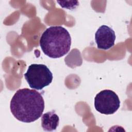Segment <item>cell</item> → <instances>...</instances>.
Masks as SVG:
<instances>
[{
	"label": "cell",
	"instance_id": "obj_5",
	"mask_svg": "<svg viewBox=\"0 0 132 132\" xmlns=\"http://www.w3.org/2000/svg\"><path fill=\"white\" fill-rule=\"evenodd\" d=\"M116 35L114 31L107 25H102L95 34V40L98 48L107 50L114 44Z\"/></svg>",
	"mask_w": 132,
	"mask_h": 132
},
{
	"label": "cell",
	"instance_id": "obj_6",
	"mask_svg": "<svg viewBox=\"0 0 132 132\" xmlns=\"http://www.w3.org/2000/svg\"><path fill=\"white\" fill-rule=\"evenodd\" d=\"M59 122V117L54 111H48L42 115L41 126L44 131H51L56 130Z\"/></svg>",
	"mask_w": 132,
	"mask_h": 132
},
{
	"label": "cell",
	"instance_id": "obj_4",
	"mask_svg": "<svg viewBox=\"0 0 132 132\" xmlns=\"http://www.w3.org/2000/svg\"><path fill=\"white\" fill-rule=\"evenodd\" d=\"M95 109L100 113L111 114L120 107V101L118 95L111 90H104L98 93L94 98Z\"/></svg>",
	"mask_w": 132,
	"mask_h": 132
},
{
	"label": "cell",
	"instance_id": "obj_3",
	"mask_svg": "<svg viewBox=\"0 0 132 132\" xmlns=\"http://www.w3.org/2000/svg\"><path fill=\"white\" fill-rule=\"evenodd\" d=\"M24 76L29 87L38 90L48 86L53 78L51 71L43 64H30Z\"/></svg>",
	"mask_w": 132,
	"mask_h": 132
},
{
	"label": "cell",
	"instance_id": "obj_1",
	"mask_svg": "<svg viewBox=\"0 0 132 132\" xmlns=\"http://www.w3.org/2000/svg\"><path fill=\"white\" fill-rule=\"evenodd\" d=\"M10 111L19 121L31 123L42 115L44 109V101L37 91L28 88L18 90L11 98Z\"/></svg>",
	"mask_w": 132,
	"mask_h": 132
},
{
	"label": "cell",
	"instance_id": "obj_2",
	"mask_svg": "<svg viewBox=\"0 0 132 132\" xmlns=\"http://www.w3.org/2000/svg\"><path fill=\"white\" fill-rule=\"evenodd\" d=\"M71 37L68 31L61 26L46 28L40 39V46L45 55L52 58H58L70 50Z\"/></svg>",
	"mask_w": 132,
	"mask_h": 132
}]
</instances>
